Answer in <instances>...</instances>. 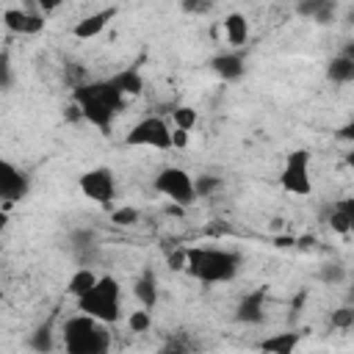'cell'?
Here are the masks:
<instances>
[{
    "mask_svg": "<svg viewBox=\"0 0 354 354\" xmlns=\"http://www.w3.org/2000/svg\"><path fill=\"white\" fill-rule=\"evenodd\" d=\"M155 191L169 196L177 207H188L196 194H194V177L185 171V169H177V166H169L163 169L158 177H155Z\"/></svg>",
    "mask_w": 354,
    "mask_h": 354,
    "instance_id": "5",
    "label": "cell"
},
{
    "mask_svg": "<svg viewBox=\"0 0 354 354\" xmlns=\"http://www.w3.org/2000/svg\"><path fill=\"white\" fill-rule=\"evenodd\" d=\"M28 194V177L8 160H0V199L19 202Z\"/></svg>",
    "mask_w": 354,
    "mask_h": 354,
    "instance_id": "9",
    "label": "cell"
},
{
    "mask_svg": "<svg viewBox=\"0 0 354 354\" xmlns=\"http://www.w3.org/2000/svg\"><path fill=\"white\" fill-rule=\"evenodd\" d=\"M127 147H155V149H169L171 147V130L160 116H147L141 119L127 136Z\"/></svg>",
    "mask_w": 354,
    "mask_h": 354,
    "instance_id": "8",
    "label": "cell"
},
{
    "mask_svg": "<svg viewBox=\"0 0 354 354\" xmlns=\"http://www.w3.org/2000/svg\"><path fill=\"white\" fill-rule=\"evenodd\" d=\"M75 108L80 111V119H86L88 124L100 127L102 133L111 130L113 116L122 111L124 97L108 83V80H97V83H80L72 91Z\"/></svg>",
    "mask_w": 354,
    "mask_h": 354,
    "instance_id": "1",
    "label": "cell"
},
{
    "mask_svg": "<svg viewBox=\"0 0 354 354\" xmlns=\"http://www.w3.org/2000/svg\"><path fill=\"white\" fill-rule=\"evenodd\" d=\"M279 185L296 196H307L313 191V177H310V152L307 149H293L285 160V169L279 174Z\"/></svg>",
    "mask_w": 354,
    "mask_h": 354,
    "instance_id": "6",
    "label": "cell"
},
{
    "mask_svg": "<svg viewBox=\"0 0 354 354\" xmlns=\"http://www.w3.org/2000/svg\"><path fill=\"white\" fill-rule=\"evenodd\" d=\"M332 230L348 235L351 227H354V199H340L335 207H332V218H329Z\"/></svg>",
    "mask_w": 354,
    "mask_h": 354,
    "instance_id": "18",
    "label": "cell"
},
{
    "mask_svg": "<svg viewBox=\"0 0 354 354\" xmlns=\"http://www.w3.org/2000/svg\"><path fill=\"white\" fill-rule=\"evenodd\" d=\"M111 221L116 224V227H133L136 221H138V210L136 207H116L113 213H111Z\"/></svg>",
    "mask_w": 354,
    "mask_h": 354,
    "instance_id": "23",
    "label": "cell"
},
{
    "mask_svg": "<svg viewBox=\"0 0 354 354\" xmlns=\"http://www.w3.org/2000/svg\"><path fill=\"white\" fill-rule=\"evenodd\" d=\"M77 185L83 191L86 199H91L94 205L100 207H111L113 196H116V177L111 169L105 166H97V169H88L77 177Z\"/></svg>",
    "mask_w": 354,
    "mask_h": 354,
    "instance_id": "7",
    "label": "cell"
},
{
    "mask_svg": "<svg viewBox=\"0 0 354 354\" xmlns=\"http://www.w3.org/2000/svg\"><path fill=\"white\" fill-rule=\"evenodd\" d=\"M216 188H221V180H218V177L205 174V177L194 180V194H196V196H210Z\"/></svg>",
    "mask_w": 354,
    "mask_h": 354,
    "instance_id": "24",
    "label": "cell"
},
{
    "mask_svg": "<svg viewBox=\"0 0 354 354\" xmlns=\"http://www.w3.org/2000/svg\"><path fill=\"white\" fill-rule=\"evenodd\" d=\"M77 307L83 315L100 321V324H113L119 321V310H122V290H119V282L113 277H100L97 285L83 296L77 299Z\"/></svg>",
    "mask_w": 354,
    "mask_h": 354,
    "instance_id": "4",
    "label": "cell"
},
{
    "mask_svg": "<svg viewBox=\"0 0 354 354\" xmlns=\"http://www.w3.org/2000/svg\"><path fill=\"white\" fill-rule=\"evenodd\" d=\"M241 268V257L230 249L216 246H188L185 249V271L207 285L230 282Z\"/></svg>",
    "mask_w": 354,
    "mask_h": 354,
    "instance_id": "2",
    "label": "cell"
},
{
    "mask_svg": "<svg viewBox=\"0 0 354 354\" xmlns=\"http://www.w3.org/2000/svg\"><path fill=\"white\" fill-rule=\"evenodd\" d=\"M64 346L66 354H108L111 332L105 329V324L80 313L64 324Z\"/></svg>",
    "mask_w": 354,
    "mask_h": 354,
    "instance_id": "3",
    "label": "cell"
},
{
    "mask_svg": "<svg viewBox=\"0 0 354 354\" xmlns=\"http://www.w3.org/2000/svg\"><path fill=\"white\" fill-rule=\"evenodd\" d=\"M171 119H174V127H177V130H185V133H188V130L196 124V111H194L191 105H180V108H174Z\"/></svg>",
    "mask_w": 354,
    "mask_h": 354,
    "instance_id": "22",
    "label": "cell"
},
{
    "mask_svg": "<svg viewBox=\"0 0 354 354\" xmlns=\"http://www.w3.org/2000/svg\"><path fill=\"white\" fill-rule=\"evenodd\" d=\"M113 17H116V8H113V6H111V8H102V11H94V14L83 17L80 22H75L72 33H75L77 39H94V36H100V33L105 30V25H108Z\"/></svg>",
    "mask_w": 354,
    "mask_h": 354,
    "instance_id": "11",
    "label": "cell"
},
{
    "mask_svg": "<svg viewBox=\"0 0 354 354\" xmlns=\"http://www.w3.org/2000/svg\"><path fill=\"white\" fill-rule=\"evenodd\" d=\"M127 324H130L133 332H147L149 324H152V315H149V310H133V315L127 318Z\"/></svg>",
    "mask_w": 354,
    "mask_h": 354,
    "instance_id": "25",
    "label": "cell"
},
{
    "mask_svg": "<svg viewBox=\"0 0 354 354\" xmlns=\"http://www.w3.org/2000/svg\"><path fill=\"white\" fill-rule=\"evenodd\" d=\"M133 293H136V299L141 301L144 310H152V307H155V301H158V277H155L152 268H147V271L136 279Z\"/></svg>",
    "mask_w": 354,
    "mask_h": 354,
    "instance_id": "15",
    "label": "cell"
},
{
    "mask_svg": "<svg viewBox=\"0 0 354 354\" xmlns=\"http://www.w3.org/2000/svg\"><path fill=\"white\" fill-rule=\"evenodd\" d=\"M351 324H354V310L340 307L337 313H332V326H337V329H348Z\"/></svg>",
    "mask_w": 354,
    "mask_h": 354,
    "instance_id": "26",
    "label": "cell"
},
{
    "mask_svg": "<svg viewBox=\"0 0 354 354\" xmlns=\"http://www.w3.org/2000/svg\"><path fill=\"white\" fill-rule=\"evenodd\" d=\"M296 346H299V332H277L260 343V351L263 354H293Z\"/></svg>",
    "mask_w": 354,
    "mask_h": 354,
    "instance_id": "16",
    "label": "cell"
},
{
    "mask_svg": "<svg viewBox=\"0 0 354 354\" xmlns=\"http://www.w3.org/2000/svg\"><path fill=\"white\" fill-rule=\"evenodd\" d=\"M108 83H111L122 97H138V94L144 91V77H141V72H136V69H122V72L111 75Z\"/></svg>",
    "mask_w": 354,
    "mask_h": 354,
    "instance_id": "13",
    "label": "cell"
},
{
    "mask_svg": "<svg viewBox=\"0 0 354 354\" xmlns=\"http://www.w3.org/2000/svg\"><path fill=\"white\" fill-rule=\"evenodd\" d=\"M326 77H329L332 83H351V80H354V58H351L348 53L332 58L329 66H326Z\"/></svg>",
    "mask_w": 354,
    "mask_h": 354,
    "instance_id": "19",
    "label": "cell"
},
{
    "mask_svg": "<svg viewBox=\"0 0 354 354\" xmlns=\"http://www.w3.org/2000/svg\"><path fill=\"white\" fill-rule=\"evenodd\" d=\"M169 268H174V271H183V268H185V249L169 254Z\"/></svg>",
    "mask_w": 354,
    "mask_h": 354,
    "instance_id": "28",
    "label": "cell"
},
{
    "mask_svg": "<svg viewBox=\"0 0 354 354\" xmlns=\"http://www.w3.org/2000/svg\"><path fill=\"white\" fill-rule=\"evenodd\" d=\"M11 86V61H8V53H0V88H8Z\"/></svg>",
    "mask_w": 354,
    "mask_h": 354,
    "instance_id": "27",
    "label": "cell"
},
{
    "mask_svg": "<svg viewBox=\"0 0 354 354\" xmlns=\"http://www.w3.org/2000/svg\"><path fill=\"white\" fill-rule=\"evenodd\" d=\"M185 144H188V133H185V130H177V127H174V130H171V147L183 149Z\"/></svg>",
    "mask_w": 354,
    "mask_h": 354,
    "instance_id": "29",
    "label": "cell"
},
{
    "mask_svg": "<svg viewBox=\"0 0 354 354\" xmlns=\"http://www.w3.org/2000/svg\"><path fill=\"white\" fill-rule=\"evenodd\" d=\"M30 348L36 354H50L53 351V335H50V326H39L33 335H30Z\"/></svg>",
    "mask_w": 354,
    "mask_h": 354,
    "instance_id": "21",
    "label": "cell"
},
{
    "mask_svg": "<svg viewBox=\"0 0 354 354\" xmlns=\"http://www.w3.org/2000/svg\"><path fill=\"white\" fill-rule=\"evenodd\" d=\"M3 22L11 33H19V36H33V33L44 30V17H39L33 11H22V8H6Z\"/></svg>",
    "mask_w": 354,
    "mask_h": 354,
    "instance_id": "10",
    "label": "cell"
},
{
    "mask_svg": "<svg viewBox=\"0 0 354 354\" xmlns=\"http://www.w3.org/2000/svg\"><path fill=\"white\" fill-rule=\"evenodd\" d=\"M210 66H213V72L221 77V80H238L241 75H243V58L238 55V53H221V55H216L213 61H210Z\"/></svg>",
    "mask_w": 354,
    "mask_h": 354,
    "instance_id": "14",
    "label": "cell"
},
{
    "mask_svg": "<svg viewBox=\"0 0 354 354\" xmlns=\"http://www.w3.org/2000/svg\"><path fill=\"white\" fill-rule=\"evenodd\" d=\"M224 33H227V41L232 47L246 44V39H249V22H246V17L243 14H227L224 17Z\"/></svg>",
    "mask_w": 354,
    "mask_h": 354,
    "instance_id": "17",
    "label": "cell"
},
{
    "mask_svg": "<svg viewBox=\"0 0 354 354\" xmlns=\"http://www.w3.org/2000/svg\"><path fill=\"white\" fill-rule=\"evenodd\" d=\"M97 274L91 271V268H77L72 277H69V285H66V290L75 296V299H83L94 285H97Z\"/></svg>",
    "mask_w": 354,
    "mask_h": 354,
    "instance_id": "20",
    "label": "cell"
},
{
    "mask_svg": "<svg viewBox=\"0 0 354 354\" xmlns=\"http://www.w3.org/2000/svg\"><path fill=\"white\" fill-rule=\"evenodd\" d=\"M263 310H266V288H257L252 293H246L238 304L235 318L243 324H260L263 321Z\"/></svg>",
    "mask_w": 354,
    "mask_h": 354,
    "instance_id": "12",
    "label": "cell"
},
{
    "mask_svg": "<svg viewBox=\"0 0 354 354\" xmlns=\"http://www.w3.org/2000/svg\"><path fill=\"white\" fill-rule=\"evenodd\" d=\"M6 224H8V216H6V213H3V210H0V232H3V230H6Z\"/></svg>",
    "mask_w": 354,
    "mask_h": 354,
    "instance_id": "30",
    "label": "cell"
}]
</instances>
